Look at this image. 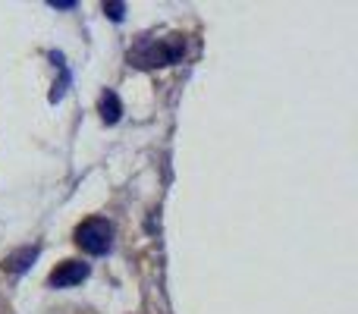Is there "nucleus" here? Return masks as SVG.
Returning <instances> with one entry per match:
<instances>
[{
	"instance_id": "f257e3e1",
	"label": "nucleus",
	"mask_w": 358,
	"mask_h": 314,
	"mask_svg": "<svg viewBox=\"0 0 358 314\" xmlns=\"http://www.w3.org/2000/svg\"><path fill=\"white\" fill-rule=\"evenodd\" d=\"M182 54H185V44L179 38H170V41H142L129 54V60L136 66H173Z\"/></svg>"
},
{
	"instance_id": "f03ea898",
	"label": "nucleus",
	"mask_w": 358,
	"mask_h": 314,
	"mask_svg": "<svg viewBox=\"0 0 358 314\" xmlns=\"http://www.w3.org/2000/svg\"><path fill=\"white\" fill-rule=\"evenodd\" d=\"M76 245L82 248V252L88 255H107L113 245V227L107 220H101V217H92V220H85L79 229H76Z\"/></svg>"
},
{
	"instance_id": "7ed1b4c3",
	"label": "nucleus",
	"mask_w": 358,
	"mask_h": 314,
	"mask_svg": "<svg viewBox=\"0 0 358 314\" xmlns=\"http://www.w3.org/2000/svg\"><path fill=\"white\" fill-rule=\"evenodd\" d=\"M88 273L92 271H88V264H82V261H63L48 280L57 290H66V286H76V283H82V280H88Z\"/></svg>"
},
{
	"instance_id": "20e7f679",
	"label": "nucleus",
	"mask_w": 358,
	"mask_h": 314,
	"mask_svg": "<svg viewBox=\"0 0 358 314\" xmlns=\"http://www.w3.org/2000/svg\"><path fill=\"white\" fill-rule=\"evenodd\" d=\"M120 117H123V104H120L117 92L107 88V92L101 94V120H104L107 126H113V123H120Z\"/></svg>"
},
{
	"instance_id": "39448f33",
	"label": "nucleus",
	"mask_w": 358,
	"mask_h": 314,
	"mask_svg": "<svg viewBox=\"0 0 358 314\" xmlns=\"http://www.w3.org/2000/svg\"><path fill=\"white\" fill-rule=\"evenodd\" d=\"M38 258V245H29V248H19L16 255H10L6 258V271H13V273H22L25 267L31 264V261Z\"/></svg>"
},
{
	"instance_id": "423d86ee",
	"label": "nucleus",
	"mask_w": 358,
	"mask_h": 314,
	"mask_svg": "<svg viewBox=\"0 0 358 314\" xmlns=\"http://www.w3.org/2000/svg\"><path fill=\"white\" fill-rule=\"evenodd\" d=\"M104 13L113 19V22H123V16H126V3H104Z\"/></svg>"
},
{
	"instance_id": "0eeeda50",
	"label": "nucleus",
	"mask_w": 358,
	"mask_h": 314,
	"mask_svg": "<svg viewBox=\"0 0 358 314\" xmlns=\"http://www.w3.org/2000/svg\"><path fill=\"white\" fill-rule=\"evenodd\" d=\"M54 10H76V0H50Z\"/></svg>"
}]
</instances>
